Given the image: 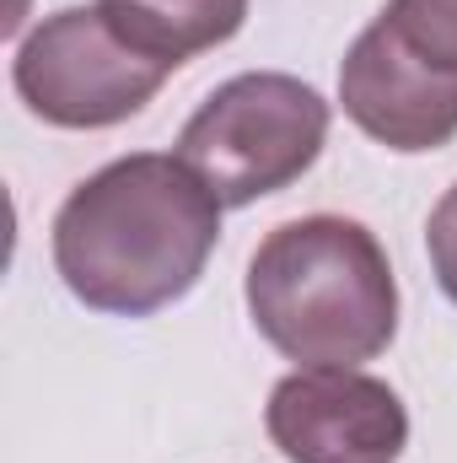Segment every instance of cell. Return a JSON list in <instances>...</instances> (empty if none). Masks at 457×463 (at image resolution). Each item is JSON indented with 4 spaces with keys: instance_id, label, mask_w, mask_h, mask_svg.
<instances>
[{
    "instance_id": "8",
    "label": "cell",
    "mask_w": 457,
    "mask_h": 463,
    "mask_svg": "<svg viewBox=\"0 0 457 463\" xmlns=\"http://www.w3.org/2000/svg\"><path fill=\"white\" fill-rule=\"evenodd\" d=\"M425 253H431L436 286L457 302V184L436 200V211H431V222H425Z\"/></svg>"
},
{
    "instance_id": "1",
    "label": "cell",
    "mask_w": 457,
    "mask_h": 463,
    "mask_svg": "<svg viewBox=\"0 0 457 463\" xmlns=\"http://www.w3.org/2000/svg\"><path fill=\"white\" fill-rule=\"evenodd\" d=\"M221 211L227 205L183 156H118L60 205L54 269L92 313L151 318L200 286L221 237Z\"/></svg>"
},
{
    "instance_id": "5",
    "label": "cell",
    "mask_w": 457,
    "mask_h": 463,
    "mask_svg": "<svg viewBox=\"0 0 457 463\" xmlns=\"http://www.w3.org/2000/svg\"><path fill=\"white\" fill-rule=\"evenodd\" d=\"M264 426L285 463H398L409 448L404 399L355 366H302L280 377Z\"/></svg>"
},
{
    "instance_id": "6",
    "label": "cell",
    "mask_w": 457,
    "mask_h": 463,
    "mask_svg": "<svg viewBox=\"0 0 457 463\" xmlns=\"http://www.w3.org/2000/svg\"><path fill=\"white\" fill-rule=\"evenodd\" d=\"M98 5L140 54L173 71L237 38V27L247 22V0H98Z\"/></svg>"
},
{
    "instance_id": "4",
    "label": "cell",
    "mask_w": 457,
    "mask_h": 463,
    "mask_svg": "<svg viewBox=\"0 0 457 463\" xmlns=\"http://www.w3.org/2000/svg\"><path fill=\"white\" fill-rule=\"evenodd\" d=\"M173 65L140 54L103 5H65L43 16L16 60H11V87L54 129H108L135 118L162 87Z\"/></svg>"
},
{
    "instance_id": "7",
    "label": "cell",
    "mask_w": 457,
    "mask_h": 463,
    "mask_svg": "<svg viewBox=\"0 0 457 463\" xmlns=\"http://www.w3.org/2000/svg\"><path fill=\"white\" fill-rule=\"evenodd\" d=\"M371 33L425 76L457 87V0H387Z\"/></svg>"
},
{
    "instance_id": "2",
    "label": "cell",
    "mask_w": 457,
    "mask_h": 463,
    "mask_svg": "<svg viewBox=\"0 0 457 463\" xmlns=\"http://www.w3.org/2000/svg\"><path fill=\"white\" fill-rule=\"evenodd\" d=\"M253 329L302 366H360L398 335V280L377 232L350 216L275 227L247 264Z\"/></svg>"
},
{
    "instance_id": "3",
    "label": "cell",
    "mask_w": 457,
    "mask_h": 463,
    "mask_svg": "<svg viewBox=\"0 0 457 463\" xmlns=\"http://www.w3.org/2000/svg\"><path fill=\"white\" fill-rule=\"evenodd\" d=\"M329 140V103L318 87L285 71H247L221 81L178 135V156L200 173V184L242 211L264 194L296 184Z\"/></svg>"
}]
</instances>
